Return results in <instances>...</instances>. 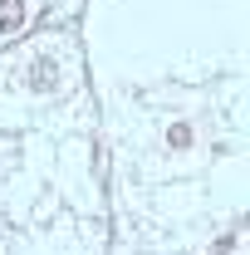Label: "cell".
Here are the masks:
<instances>
[{
    "label": "cell",
    "mask_w": 250,
    "mask_h": 255,
    "mask_svg": "<svg viewBox=\"0 0 250 255\" xmlns=\"http://www.w3.org/2000/svg\"><path fill=\"white\" fill-rule=\"evenodd\" d=\"M25 20V5L20 0H0V30H15Z\"/></svg>",
    "instance_id": "1"
},
{
    "label": "cell",
    "mask_w": 250,
    "mask_h": 255,
    "mask_svg": "<svg viewBox=\"0 0 250 255\" xmlns=\"http://www.w3.org/2000/svg\"><path fill=\"white\" fill-rule=\"evenodd\" d=\"M167 142H172V147H187L191 132H187V128H172V132H167Z\"/></svg>",
    "instance_id": "2"
}]
</instances>
